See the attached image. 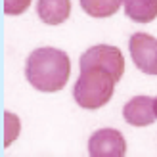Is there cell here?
Returning <instances> with one entry per match:
<instances>
[{
	"label": "cell",
	"instance_id": "cell-2",
	"mask_svg": "<svg viewBox=\"0 0 157 157\" xmlns=\"http://www.w3.org/2000/svg\"><path fill=\"white\" fill-rule=\"evenodd\" d=\"M117 77L100 65H81L73 96L77 104L84 109H98L105 105L113 96Z\"/></svg>",
	"mask_w": 157,
	"mask_h": 157
},
{
	"label": "cell",
	"instance_id": "cell-8",
	"mask_svg": "<svg viewBox=\"0 0 157 157\" xmlns=\"http://www.w3.org/2000/svg\"><path fill=\"white\" fill-rule=\"evenodd\" d=\"M124 13L136 23H150L157 17V0H123Z\"/></svg>",
	"mask_w": 157,
	"mask_h": 157
},
{
	"label": "cell",
	"instance_id": "cell-10",
	"mask_svg": "<svg viewBox=\"0 0 157 157\" xmlns=\"http://www.w3.org/2000/svg\"><path fill=\"white\" fill-rule=\"evenodd\" d=\"M4 124H6V132H4V146H10L19 134V119L13 113L6 111L4 113Z\"/></svg>",
	"mask_w": 157,
	"mask_h": 157
},
{
	"label": "cell",
	"instance_id": "cell-11",
	"mask_svg": "<svg viewBox=\"0 0 157 157\" xmlns=\"http://www.w3.org/2000/svg\"><path fill=\"white\" fill-rule=\"evenodd\" d=\"M31 0H4V12L8 15H19L29 8Z\"/></svg>",
	"mask_w": 157,
	"mask_h": 157
},
{
	"label": "cell",
	"instance_id": "cell-3",
	"mask_svg": "<svg viewBox=\"0 0 157 157\" xmlns=\"http://www.w3.org/2000/svg\"><path fill=\"white\" fill-rule=\"evenodd\" d=\"M128 50L140 71L157 75V38L147 33H134L128 40Z\"/></svg>",
	"mask_w": 157,
	"mask_h": 157
},
{
	"label": "cell",
	"instance_id": "cell-12",
	"mask_svg": "<svg viewBox=\"0 0 157 157\" xmlns=\"http://www.w3.org/2000/svg\"><path fill=\"white\" fill-rule=\"evenodd\" d=\"M155 113H157V98H155Z\"/></svg>",
	"mask_w": 157,
	"mask_h": 157
},
{
	"label": "cell",
	"instance_id": "cell-6",
	"mask_svg": "<svg viewBox=\"0 0 157 157\" xmlns=\"http://www.w3.org/2000/svg\"><path fill=\"white\" fill-rule=\"evenodd\" d=\"M123 117L128 124L134 127H147L157 119L155 113V100L147 96H136L127 101L123 107Z\"/></svg>",
	"mask_w": 157,
	"mask_h": 157
},
{
	"label": "cell",
	"instance_id": "cell-9",
	"mask_svg": "<svg viewBox=\"0 0 157 157\" xmlns=\"http://www.w3.org/2000/svg\"><path fill=\"white\" fill-rule=\"evenodd\" d=\"M123 0H81L82 10L92 17H109L117 13Z\"/></svg>",
	"mask_w": 157,
	"mask_h": 157
},
{
	"label": "cell",
	"instance_id": "cell-1",
	"mask_svg": "<svg viewBox=\"0 0 157 157\" xmlns=\"http://www.w3.org/2000/svg\"><path fill=\"white\" fill-rule=\"evenodd\" d=\"M27 81L40 92H58L69 81L71 61L65 52L58 48H38L29 56Z\"/></svg>",
	"mask_w": 157,
	"mask_h": 157
},
{
	"label": "cell",
	"instance_id": "cell-4",
	"mask_svg": "<svg viewBox=\"0 0 157 157\" xmlns=\"http://www.w3.org/2000/svg\"><path fill=\"white\" fill-rule=\"evenodd\" d=\"M81 65H100L107 71H111L117 77V81L124 73V58L121 50L109 44H98L92 46L90 50H86L81 56Z\"/></svg>",
	"mask_w": 157,
	"mask_h": 157
},
{
	"label": "cell",
	"instance_id": "cell-5",
	"mask_svg": "<svg viewBox=\"0 0 157 157\" xmlns=\"http://www.w3.org/2000/svg\"><path fill=\"white\" fill-rule=\"evenodd\" d=\"M88 151L94 157H121L127 151V142L119 130L101 128L90 136Z\"/></svg>",
	"mask_w": 157,
	"mask_h": 157
},
{
	"label": "cell",
	"instance_id": "cell-7",
	"mask_svg": "<svg viewBox=\"0 0 157 157\" xmlns=\"http://www.w3.org/2000/svg\"><path fill=\"white\" fill-rule=\"evenodd\" d=\"M36 13L46 25H59L71 15V0H38Z\"/></svg>",
	"mask_w": 157,
	"mask_h": 157
}]
</instances>
